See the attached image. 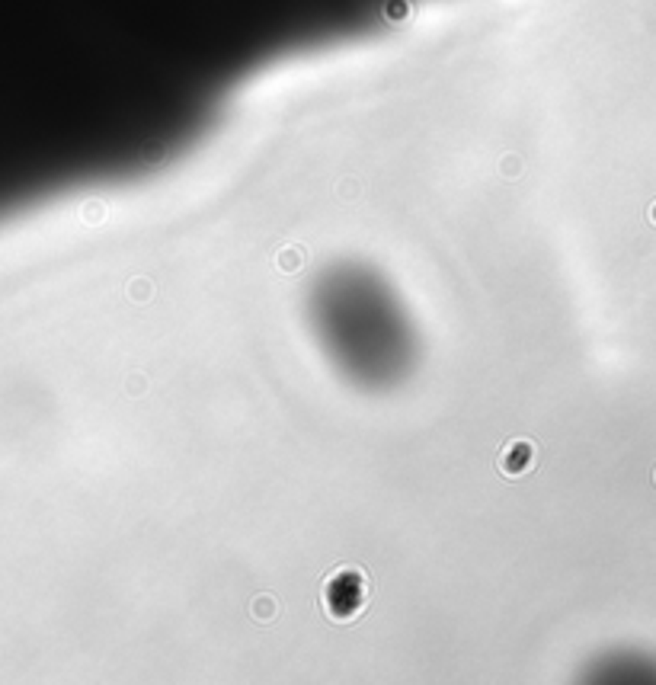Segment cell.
<instances>
[{
	"label": "cell",
	"mask_w": 656,
	"mask_h": 685,
	"mask_svg": "<svg viewBox=\"0 0 656 685\" xmlns=\"http://www.w3.org/2000/svg\"><path fill=\"white\" fill-rule=\"evenodd\" d=\"M324 612L336 624L356 622L368 605V580L359 567H339L324 580Z\"/></svg>",
	"instance_id": "obj_1"
},
{
	"label": "cell",
	"mask_w": 656,
	"mask_h": 685,
	"mask_svg": "<svg viewBox=\"0 0 656 685\" xmlns=\"http://www.w3.org/2000/svg\"><path fill=\"white\" fill-rule=\"evenodd\" d=\"M535 461H538V449L528 439H512L499 451V471H503L506 478H522V474L535 471Z\"/></svg>",
	"instance_id": "obj_2"
},
{
	"label": "cell",
	"mask_w": 656,
	"mask_h": 685,
	"mask_svg": "<svg viewBox=\"0 0 656 685\" xmlns=\"http://www.w3.org/2000/svg\"><path fill=\"white\" fill-rule=\"evenodd\" d=\"M650 222L656 224V202H653V205H650Z\"/></svg>",
	"instance_id": "obj_3"
},
{
	"label": "cell",
	"mask_w": 656,
	"mask_h": 685,
	"mask_svg": "<svg viewBox=\"0 0 656 685\" xmlns=\"http://www.w3.org/2000/svg\"><path fill=\"white\" fill-rule=\"evenodd\" d=\"M653 484H656V474H653Z\"/></svg>",
	"instance_id": "obj_4"
}]
</instances>
